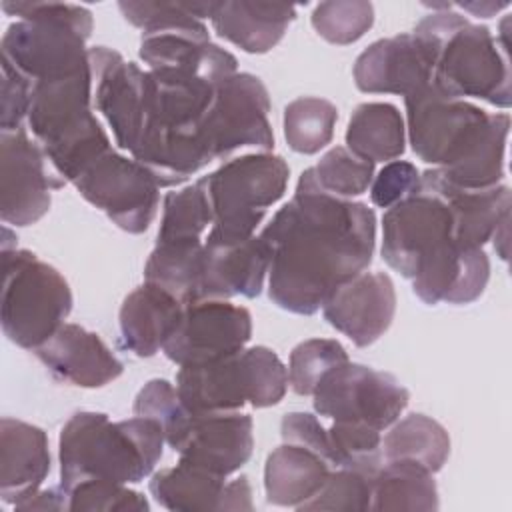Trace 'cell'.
<instances>
[{
  "mask_svg": "<svg viewBox=\"0 0 512 512\" xmlns=\"http://www.w3.org/2000/svg\"><path fill=\"white\" fill-rule=\"evenodd\" d=\"M268 248V296L292 314L312 316L374 254L376 216L364 202L324 192L306 168L290 202L260 232Z\"/></svg>",
  "mask_w": 512,
  "mask_h": 512,
  "instance_id": "1",
  "label": "cell"
},
{
  "mask_svg": "<svg viewBox=\"0 0 512 512\" xmlns=\"http://www.w3.org/2000/svg\"><path fill=\"white\" fill-rule=\"evenodd\" d=\"M414 154L446 180L470 190L494 188L504 176L510 116L488 114L440 92L432 82L404 98Z\"/></svg>",
  "mask_w": 512,
  "mask_h": 512,
  "instance_id": "2",
  "label": "cell"
},
{
  "mask_svg": "<svg viewBox=\"0 0 512 512\" xmlns=\"http://www.w3.org/2000/svg\"><path fill=\"white\" fill-rule=\"evenodd\" d=\"M218 82L184 72H144L138 126L128 152L154 174L160 188L178 186L210 164L200 128Z\"/></svg>",
  "mask_w": 512,
  "mask_h": 512,
  "instance_id": "3",
  "label": "cell"
},
{
  "mask_svg": "<svg viewBox=\"0 0 512 512\" xmlns=\"http://www.w3.org/2000/svg\"><path fill=\"white\" fill-rule=\"evenodd\" d=\"M164 432L152 418L112 422L102 412H76L60 430V488L86 480L136 484L162 458Z\"/></svg>",
  "mask_w": 512,
  "mask_h": 512,
  "instance_id": "4",
  "label": "cell"
},
{
  "mask_svg": "<svg viewBox=\"0 0 512 512\" xmlns=\"http://www.w3.org/2000/svg\"><path fill=\"white\" fill-rule=\"evenodd\" d=\"M444 8L422 18L414 36L424 42L432 58V84L452 98H480L508 108L510 62L506 42H498L486 26L472 24L462 14Z\"/></svg>",
  "mask_w": 512,
  "mask_h": 512,
  "instance_id": "5",
  "label": "cell"
},
{
  "mask_svg": "<svg viewBox=\"0 0 512 512\" xmlns=\"http://www.w3.org/2000/svg\"><path fill=\"white\" fill-rule=\"evenodd\" d=\"M8 16H18L0 42L2 62L30 84L58 80L90 70L86 40L92 12L66 2H2Z\"/></svg>",
  "mask_w": 512,
  "mask_h": 512,
  "instance_id": "6",
  "label": "cell"
},
{
  "mask_svg": "<svg viewBox=\"0 0 512 512\" xmlns=\"http://www.w3.org/2000/svg\"><path fill=\"white\" fill-rule=\"evenodd\" d=\"M92 70L32 84L26 124L62 182H70L112 148L92 114Z\"/></svg>",
  "mask_w": 512,
  "mask_h": 512,
  "instance_id": "7",
  "label": "cell"
},
{
  "mask_svg": "<svg viewBox=\"0 0 512 512\" xmlns=\"http://www.w3.org/2000/svg\"><path fill=\"white\" fill-rule=\"evenodd\" d=\"M288 388V368L266 346L242 348L224 358L180 366L176 390L190 412H234L244 404L268 408Z\"/></svg>",
  "mask_w": 512,
  "mask_h": 512,
  "instance_id": "8",
  "label": "cell"
},
{
  "mask_svg": "<svg viewBox=\"0 0 512 512\" xmlns=\"http://www.w3.org/2000/svg\"><path fill=\"white\" fill-rule=\"evenodd\" d=\"M288 176L286 160L270 152L232 158L202 176L214 214L204 240L228 244L252 238L268 208L284 196Z\"/></svg>",
  "mask_w": 512,
  "mask_h": 512,
  "instance_id": "9",
  "label": "cell"
},
{
  "mask_svg": "<svg viewBox=\"0 0 512 512\" xmlns=\"http://www.w3.org/2000/svg\"><path fill=\"white\" fill-rule=\"evenodd\" d=\"M2 330L10 342L36 350L68 318L72 292L66 278L30 250H2Z\"/></svg>",
  "mask_w": 512,
  "mask_h": 512,
  "instance_id": "10",
  "label": "cell"
},
{
  "mask_svg": "<svg viewBox=\"0 0 512 512\" xmlns=\"http://www.w3.org/2000/svg\"><path fill=\"white\" fill-rule=\"evenodd\" d=\"M456 244L460 242L448 202L422 182L382 216V258L408 280Z\"/></svg>",
  "mask_w": 512,
  "mask_h": 512,
  "instance_id": "11",
  "label": "cell"
},
{
  "mask_svg": "<svg viewBox=\"0 0 512 512\" xmlns=\"http://www.w3.org/2000/svg\"><path fill=\"white\" fill-rule=\"evenodd\" d=\"M270 98L262 80L248 72H234L216 84L204 114L200 140L208 162L230 156L240 148L270 152L274 134L268 120Z\"/></svg>",
  "mask_w": 512,
  "mask_h": 512,
  "instance_id": "12",
  "label": "cell"
},
{
  "mask_svg": "<svg viewBox=\"0 0 512 512\" xmlns=\"http://www.w3.org/2000/svg\"><path fill=\"white\" fill-rule=\"evenodd\" d=\"M72 184L86 202L128 234L148 230L158 212L160 184L154 174L114 148L96 156Z\"/></svg>",
  "mask_w": 512,
  "mask_h": 512,
  "instance_id": "13",
  "label": "cell"
},
{
  "mask_svg": "<svg viewBox=\"0 0 512 512\" xmlns=\"http://www.w3.org/2000/svg\"><path fill=\"white\" fill-rule=\"evenodd\" d=\"M312 398L320 416L364 422L382 432L400 418L410 394L392 374L348 360L320 380Z\"/></svg>",
  "mask_w": 512,
  "mask_h": 512,
  "instance_id": "14",
  "label": "cell"
},
{
  "mask_svg": "<svg viewBox=\"0 0 512 512\" xmlns=\"http://www.w3.org/2000/svg\"><path fill=\"white\" fill-rule=\"evenodd\" d=\"M166 444L188 464L230 476L252 456V418L234 412H190L186 406L164 428Z\"/></svg>",
  "mask_w": 512,
  "mask_h": 512,
  "instance_id": "15",
  "label": "cell"
},
{
  "mask_svg": "<svg viewBox=\"0 0 512 512\" xmlns=\"http://www.w3.org/2000/svg\"><path fill=\"white\" fill-rule=\"evenodd\" d=\"M252 336V316L228 300L184 304L182 316L162 352L178 366H194L242 350Z\"/></svg>",
  "mask_w": 512,
  "mask_h": 512,
  "instance_id": "16",
  "label": "cell"
},
{
  "mask_svg": "<svg viewBox=\"0 0 512 512\" xmlns=\"http://www.w3.org/2000/svg\"><path fill=\"white\" fill-rule=\"evenodd\" d=\"M62 184L48 172L46 154L26 128L0 132V216L6 224H36Z\"/></svg>",
  "mask_w": 512,
  "mask_h": 512,
  "instance_id": "17",
  "label": "cell"
},
{
  "mask_svg": "<svg viewBox=\"0 0 512 512\" xmlns=\"http://www.w3.org/2000/svg\"><path fill=\"white\" fill-rule=\"evenodd\" d=\"M394 312L396 290L384 272H360L322 304L324 320L360 348L374 344L390 328Z\"/></svg>",
  "mask_w": 512,
  "mask_h": 512,
  "instance_id": "18",
  "label": "cell"
},
{
  "mask_svg": "<svg viewBox=\"0 0 512 512\" xmlns=\"http://www.w3.org/2000/svg\"><path fill=\"white\" fill-rule=\"evenodd\" d=\"M352 74L360 92L406 98L432 82V58L412 32L396 34L372 42L356 58Z\"/></svg>",
  "mask_w": 512,
  "mask_h": 512,
  "instance_id": "19",
  "label": "cell"
},
{
  "mask_svg": "<svg viewBox=\"0 0 512 512\" xmlns=\"http://www.w3.org/2000/svg\"><path fill=\"white\" fill-rule=\"evenodd\" d=\"M152 498L174 512L208 510H252V488L246 476L226 482L218 476L184 460L172 468H162L150 478Z\"/></svg>",
  "mask_w": 512,
  "mask_h": 512,
  "instance_id": "20",
  "label": "cell"
},
{
  "mask_svg": "<svg viewBox=\"0 0 512 512\" xmlns=\"http://www.w3.org/2000/svg\"><path fill=\"white\" fill-rule=\"evenodd\" d=\"M88 58L94 106L112 128L116 144L122 150H130L138 126L144 70L106 46L88 48Z\"/></svg>",
  "mask_w": 512,
  "mask_h": 512,
  "instance_id": "21",
  "label": "cell"
},
{
  "mask_svg": "<svg viewBox=\"0 0 512 512\" xmlns=\"http://www.w3.org/2000/svg\"><path fill=\"white\" fill-rule=\"evenodd\" d=\"M268 264V248L260 236L228 244L204 240L198 300L256 298L264 288Z\"/></svg>",
  "mask_w": 512,
  "mask_h": 512,
  "instance_id": "22",
  "label": "cell"
},
{
  "mask_svg": "<svg viewBox=\"0 0 512 512\" xmlns=\"http://www.w3.org/2000/svg\"><path fill=\"white\" fill-rule=\"evenodd\" d=\"M34 354L54 378L80 388L106 386L124 370L104 340L78 324L64 322Z\"/></svg>",
  "mask_w": 512,
  "mask_h": 512,
  "instance_id": "23",
  "label": "cell"
},
{
  "mask_svg": "<svg viewBox=\"0 0 512 512\" xmlns=\"http://www.w3.org/2000/svg\"><path fill=\"white\" fill-rule=\"evenodd\" d=\"M50 472L48 436L42 428L2 418L0 422V498L16 506L36 492Z\"/></svg>",
  "mask_w": 512,
  "mask_h": 512,
  "instance_id": "24",
  "label": "cell"
},
{
  "mask_svg": "<svg viewBox=\"0 0 512 512\" xmlns=\"http://www.w3.org/2000/svg\"><path fill=\"white\" fill-rule=\"evenodd\" d=\"M490 260L482 248L454 246L430 260L414 278V294L428 306L470 304L484 292Z\"/></svg>",
  "mask_w": 512,
  "mask_h": 512,
  "instance_id": "25",
  "label": "cell"
},
{
  "mask_svg": "<svg viewBox=\"0 0 512 512\" xmlns=\"http://www.w3.org/2000/svg\"><path fill=\"white\" fill-rule=\"evenodd\" d=\"M184 304L158 284L132 290L118 312L120 346L138 358L154 356L174 332Z\"/></svg>",
  "mask_w": 512,
  "mask_h": 512,
  "instance_id": "26",
  "label": "cell"
},
{
  "mask_svg": "<svg viewBox=\"0 0 512 512\" xmlns=\"http://www.w3.org/2000/svg\"><path fill=\"white\" fill-rule=\"evenodd\" d=\"M420 182L448 202L456 222V238L464 246L482 248L492 240L498 226L510 218V188L504 184L470 190L452 184L436 168L422 172Z\"/></svg>",
  "mask_w": 512,
  "mask_h": 512,
  "instance_id": "27",
  "label": "cell"
},
{
  "mask_svg": "<svg viewBox=\"0 0 512 512\" xmlns=\"http://www.w3.org/2000/svg\"><path fill=\"white\" fill-rule=\"evenodd\" d=\"M208 18L220 38L244 52L264 54L282 40L288 24L296 18V8L278 2L226 0L212 2Z\"/></svg>",
  "mask_w": 512,
  "mask_h": 512,
  "instance_id": "28",
  "label": "cell"
},
{
  "mask_svg": "<svg viewBox=\"0 0 512 512\" xmlns=\"http://www.w3.org/2000/svg\"><path fill=\"white\" fill-rule=\"evenodd\" d=\"M330 470V464L312 450L284 442L266 458V500L274 506H290L298 510L322 488Z\"/></svg>",
  "mask_w": 512,
  "mask_h": 512,
  "instance_id": "29",
  "label": "cell"
},
{
  "mask_svg": "<svg viewBox=\"0 0 512 512\" xmlns=\"http://www.w3.org/2000/svg\"><path fill=\"white\" fill-rule=\"evenodd\" d=\"M438 508L434 472L410 460H386L372 476L370 510L432 512Z\"/></svg>",
  "mask_w": 512,
  "mask_h": 512,
  "instance_id": "30",
  "label": "cell"
},
{
  "mask_svg": "<svg viewBox=\"0 0 512 512\" xmlns=\"http://www.w3.org/2000/svg\"><path fill=\"white\" fill-rule=\"evenodd\" d=\"M406 126L394 104L364 102L356 106L346 128V148L370 162L396 160L404 154Z\"/></svg>",
  "mask_w": 512,
  "mask_h": 512,
  "instance_id": "31",
  "label": "cell"
},
{
  "mask_svg": "<svg viewBox=\"0 0 512 512\" xmlns=\"http://www.w3.org/2000/svg\"><path fill=\"white\" fill-rule=\"evenodd\" d=\"M450 456V436L446 428L424 414H408L394 422L382 438V458L410 460L430 472H438Z\"/></svg>",
  "mask_w": 512,
  "mask_h": 512,
  "instance_id": "32",
  "label": "cell"
},
{
  "mask_svg": "<svg viewBox=\"0 0 512 512\" xmlns=\"http://www.w3.org/2000/svg\"><path fill=\"white\" fill-rule=\"evenodd\" d=\"M338 110L332 102L302 96L284 108V138L298 154H316L334 136Z\"/></svg>",
  "mask_w": 512,
  "mask_h": 512,
  "instance_id": "33",
  "label": "cell"
},
{
  "mask_svg": "<svg viewBox=\"0 0 512 512\" xmlns=\"http://www.w3.org/2000/svg\"><path fill=\"white\" fill-rule=\"evenodd\" d=\"M212 220L214 214L208 194L198 180L164 196L156 240H202Z\"/></svg>",
  "mask_w": 512,
  "mask_h": 512,
  "instance_id": "34",
  "label": "cell"
},
{
  "mask_svg": "<svg viewBox=\"0 0 512 512\" xmlns=\"http://www.w3.org/2000/svg\"><path fill=\"white\" fill-rule=\"evenodd\" d=\"M332 468H350L374 476L382 466L380 430L364 422H340L328 428Z\"/></svg>",
  "mask_w": 512,
  "mask_h": 512,
  "instance_id": "35",
  "label": "cell"
},
{
  "mask_svg": "<svg viewBox=\"0 0 512 512\" xmlns=\"http://www.w3.org/2000/svg\"><path fill=\"white\" fill-rule=\"evenodd\" d=\"M348 362V354L338 340L310 338L294 346L288 364V384L300 396H312L320 380L336 366Z\"/></svg>",
  "mask_w": 512,
  "mask_h": 512,
  "instance_id": "36",
  "label": "cell"
},
{
  "mask_svg": "<svg viewBox=\"0 0 512 512\" xmlns=\"http://www.w3.org/2000/svg\"><path fill=\"white\" fill-rule=\"evenodd\" d=\"M312 28L330 44L346 46L360 40L374 24V6L364 0H330L312 10Z\"/></svg>",
  "mask_w": 512,
  "mask_h": 512,
  "instance_id": "37",
  "label": "cell"
},
{
  "mask_svg": "<svg viewBox=\"0 0 512 512\" xmlns=\"http://www.w3.org/2000/svg\"><path fill=\"white\" fill-rule=\"evenodd\" d=\"M318 186L338 198L360 196L374 178V162L352 154L346 146L328 150L316 166H312Z\"/></svg>",
  "mask_w": 512,
  "mask_h": 512,
  "instance_id": "38",
  "label": "cell"
},
{
  "mask_svg": "<svg viewBox=\"0 0 512 512\" xmlns=\"http://www.w3.org/2000/svg\"><path fill=\"white\" fill-rule=\"evenodd\" d=\"M212 2H118L122 16L142 32L174 30L200 24Z\"/></svg>",
  "mask_w": 512,
  "mask_h": 512,
  "instance_id": "39",
  "label": "cell"
},
{
  "mask_svg": "<svg viewBox=\"0 0 512 512\" xmlns=\"http://www.w3.org/2000/svg\"><path fill=\"white\" fill-rule=\"evenodd\" d=\"M372 502V476L350 470L334 468L330 470L322 488L306 500L298 510H370Z\"/></svg>",
  "mask_w": 512,
  "mask_h": 512,
  "instance_id": "40",
  "label": "cell"
},
{
  "mask_svg": "<svg viewBox=\"0 0 512 512\" xmlns=\"http://www.w3.org/2000/svg\"><path fill=\"white\" fill-rule=\"evenodd\" d=\"M64 494L66 510L72 512H142L150 508L148 500L140 492L110 480H86Z\"/></svg>",
  "mask_w": 512,
  "mask_h": 512,
  "instance_id": "41",
  "label": "cell"
},
{
  "mask_svg": "<svg viewBox=\"0 0 512 512\" xmlns=\"http://www.w3.org/2000/svg\"><path fill=\"white\" fill-rule=\"evenodd\" d=\"M420 188V172L412 162L392 160L388 162L370 184L372 204L378 208H390L408 198Z\"/></svg>",
  "mask_w": 512,
  "mask_h": 512,
  "instance_id": "42",
  "label": "cell"
},
{
  "mask_svg": "<svg viewBox=\"0 0 512 512\" xmlns=\"http://www.w3.org/2000/svg\"><path fill=\"white\" fill-rule=\"evenodd\" d=\"M30 96L32 84L10 64L2 62V132L24 128V120L28 118L30 110Z\"/></svg>",
  "mask_w": 512,
  "mask_h": 512,
  "instance_id": "43",
  "label": "cell"
},
{
  "mask_svg": "<svg viewBox=\"0 0 512 512\" xmlns=\"http://www.w3.org/2000/svg\"><path fill=\"white\" fill-rule=\"evenodd\" d=\"M280 436L288 444H298L312 450L322 460H326L332 468L328 430L320 424V420L314 414H308V412L286 414L280 422Z\"/></svg>",
  "mask_w": 512,
  "mask_h": 512,
  "instance_id": "44",
  "label": "cell"
},
{
  "mask_svg": "<svg viewBox=\"0 0 512 512\" xmlns=\"http://www.w3.org/2000/svg\"><path fill=\"white\" fill-rule=\"evenodd\" d=\"M16 510H66V494L62 488H48V490H36L30 496H26L22 502L14 506Z\"/></svg>",
  "mask_w": 512,
  "mask_h": 512,
  "instance_id": "45",
  "label": "cell"
},
{
  "mask_svg": "<svg viewBox=\"0 0 512 512\" xmlns=\"http://www.w3.org/2000/svg\"><path fill=\"white\" fill-rule=\"evenodd\" d=\"M452 6H458V8H464L466 12L474 14V16H482V18H490L494 12L502 10V8H508V2H456Z\"/></svg>",
  "mask_w": 512,
  "mask_h": 512,
  "instance_id": "46",
  "label": "cell"
}]
</instances>
